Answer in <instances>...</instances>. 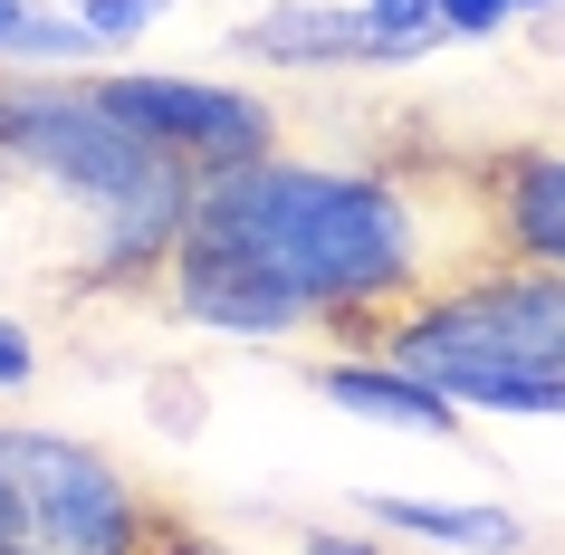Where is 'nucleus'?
Segmentation results:
<instances>
[{"instance_id": "8", "label": "nucleus", "mask_w": 565, "mask_h": 555, "mask_svg": "<svg viewBox=\"0 0 565 555\" xmlns=\"http://www.w3.org/2000/svg\"><path fill=\"white\" fill-rule=\"evenodd\" d=\"M231 58L278 67V77H345V67H374V39H364L355 0H268L231 20Z\"/></svg>"}, {"instance_id": "10", "label": "nucleus", "mask_w": 565, "mask_h": 555, "mask_svg": "<svg viewBox=\"0 0 565 555\" xmlns=\"http://www.w3.org/2000/svg\"><path fill=\"white\" fill-rule=\"evenodd\" d=\"M96 39L67 20V10H49V0H0V77H87Z\"/></svg>"}, {"instance_id": "15", "label": "nucleus", "mask_w": 565, "mask_h": 555, "mask_svg": "<svg viewBox=\"0 0 565 555\" xmlns=\"http://www.w3.org/2000/svg\"><path fill=\"white\" fill-rule=\"evenodd\" d=\"M298 555H403V546H384L374 526H298Z\"/></svg>"}, {"instance_id": "2", "label": "nucleus", "mask_w": 565, "mask_h": 555, "mask_svg": "<svg viewBox=\"0 0 565 555\" xmlns=\"http://www.w3.org/2000/svg\"><path fill=\"white\" fill-rule=\"evenodd\" d=\"M0 192L67 231L58 278L77 297H145L192 231L202 182L135 145L87 77H0Z\"/></svg>"}, {"instance_id": "12", "label": "nucleus", "mask_w": 565, "mask_h": 555, "mask_svg": "<svg viewBox=\"0 0 565 555\" xmlns=\"http://www.w3.org/2000/svg\"><path fill=\"white\" fill-rule=\"evenodd\" d=\"M67 20L96 39V58L116 67V58H135V39H145V30L173 20V0H67Z\"/></svg>"}, {"instance_id": "6", "label": "nucleus", "mask_w": 565, "mask_h": 555, "mask_svg": "<svg viewBox=\"0 0 565 555\" xmlns=\"http://www.w3.org/2000/svg\"><path fill=\"white\" fill-rule=\"evenodd\" d=\"M470 231L479 249L565 278V135H527V145L479 153L470 173Z\"/></svg>"}, {"instance_id": "7", "label": "nucleus", "mask_w": 565, "mask_h": 555, "mask_svg": "<svg viewBox=\"0 0 565 555\" xmlns=\"http://www.w3.org/2000/svg\"><path fill=\"white\" fill-rule=\"evenodd\" d=\"M307 383H317L345 421H364V431H413V440H460L470 431V421H460L413 364H393L384 345H327L307 364Z\"/></svg>"}, {"instance_id": "3", "label": "nucleus", "mask_w": 565, "mask_h": 555, "mask_svg": "<svg viewBox=\"0 0 565 555\" xmlns=\"http://www.w3.org/2000/svg\"><path fill=\"white\" fill-rule=\"evenodd\" d=\"M460 421H565V278L479 249L374 335Z\"/></svg>"}, {"instance_id": "5", "label": "nucleus", "mask_w": 565, "mask_h": 555, "mask_svg": "<svg viewBox=\"0 0 565 555\" xmlns=\"http://www.w3.org/2000/svg\"><path fill=\"white\" fill-rule=\"evenodd\" d=\"M96 106L153 145L163 163H182L192 182L211 173H239V163H259V153L288 145V116H278V96L249 87V77H211V67H145V58H116V67H87Z\"/></svg>"}, {"instance_id": "16", "label": "nucleus", "mask_w": 565, "mask_h": 555, "mask_svg": "<svg viewBox=\"0 0 565 555\" xmlns=\"http://www.w3.org/2000/svg\"><path fill=\"white\" fill-rule=\"evenodd\" d=\"M182 555H239V546H211V536H192V546H182Z\"/></svg>"}, {"instance_id": "14", "label": "nucleus", "mask_w": 565, "mask_h": 555, "mask_svg": "<svg viewBox=\"0 0 565 555\" xmlns=\"http://www.w3.org/2000/svg\"><path fill=\"white\" fill-rule=\"evenodd\" d=\"M30 383H39V335L0 307V393H30Z\"/></svg>"}, {"instance_id": "9", "label": "nucleus", "mask_w": 565, "mask_h": 555, "mask_svg": "<svg viewBox=\"0 0 565 555\" xmlns=\"http://www.w3.org/2000/svg\"><path fill=\"white\" fill-rule=\"evenodd\" d=\"M355 517L384 536V546H413V555H527V517L499 508V498H403V489H374L355 498Z\"/></svg>"}, {"instance_id": "11", "label": "nucleus", "mask_w": 565, "mask_h": 555, "mask_svg": "<svg viewBox=\"0 0 565 555\" xmlns=\"http://www.w3.org/2000/svg\"><path fill=\"white\" fill-rule=\"evenodd\" d=\"M364 39H374V67H422L441 49V0H355Z\"/></svg>"}, {"instance_id": "1", "label": "nucleus", "mask_w": 565, "mask_h": 555, "mask_svg": "<svg viewBox=\"0 0 565 555\" xmlns=\"http://www.w3.org/2000/svg\"><path fill=\"white\" fill-rule=\"evenodd\" d=\"M202 249L259 268L278 297H298L327 345H374L431 278L479 259L470 182L403 173V163H317V153H259L239 173L192 192Z\"/></svg>"}, {"instance_id": "4", "label": "nucleus", "mask_w": 565, "mask_h": 555, "mask_svg": "<svg viewBox=\"0 0 565 555\" xmlns=\"http://www.w3.org/2000/svg\"><path fill=\"white\" fill-rule=\"evenodd\" d=\"M192 536L125 450L0 412V555H182Z\"/></svg>"}, {"instance_id": "13", "label": "nucleus", "mask_w": 565, "mask_h": 555, "mask_svg": "<svg viewBox=\"0 0 565 555\" xmlns=\"http://www.w3.org/2000/svg\"><path fill=\"white\" fill-rule=\"evenodd\" d=\"M565 0H441V49H479V39H508L527 20H556Z\"/></svg>"}]
</instances>
